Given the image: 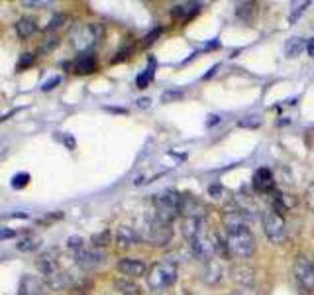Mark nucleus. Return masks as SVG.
I'll list each match as a JSON object with an SVG mask.
<instances>
[{
    "instance_id": "nucleus-1",
    "label": "nucleus",
    "mask_w": 314,
    "mask_h": 295,
    "mask_svg": "<svg viewBox=\"0 0 314 295\" xmlns=\"http://www.w3.org/2000/svg\"><path fill=\"white\" fill-rule=\"evenodd\" d=\"M141 240L149 242L151 246H167L173 238V230H171V224L161 220L159 216L153 213L143 216L141 220V230H137Z\"/></svg>"
},
{
    "instance_id": "nucleus-2",
    "label": "nucleus",
    "mask_w": 314,
    "mask_h": 295,
    "mask_svg": "<svg viewBox=\"0 0 314 295\" xmlns=\"http://www.w3.org/2000/svg\"><path fill=\"white\" fill-rule=\"evenodd\" d=\"M102 36V26L100 24H77L71 28V43L77 51H89L91 47L97 45V41Z\"/></svg>"
},
{
    "instance_id": "nucleus-3",
    "label": "nucleus",
    "mask_w": 314,
    "mask_h": 295,
    "mask_svg": "<svg viewBox=\"0 0 314 295\" xmlns=\"http://www.w3.org/2000/svg\"><path fill=\"white\" fill-rule=\"evenodd\" d=\"M177 275H179V268H177L175 262H171V260L157 262L147 274V285L155 291H161L175 281Z\"/></svg>"
},
{
    "instance_id": "nucleus-4",
    "label": "nucleus",
    "mask_w": 314,
    "mask_h": 295,
    "mask_svg": "<svg viewBox=\"0 0 314 295\" xmlns=\"http://www.w3.org/2000/svg\"><path fill=\"white\" fill-rule=\"evenodd\" d=\"M226 248L236 258H250L255 250V240L250 228L226 232Z\"/></svg>"
},
{
    "instance_id": "nucleus-5",
    "label": "nucleus",
    "mask_w": 314,
    "mask_h": 295,
    "mask_svg": "<svg viewBox=\"0 0 314 295\" xmlns=\"http://www.w3.org/2000/svg\"><path fill=\"white\" fill-rule=\"evenodd\" d=\"M153 205H155V215L169 224L181 215V195L177 191H163L155 195Z\"/></svg>"
},
{
    "instance_id": "nucleus-6",
    "label": "nucleus",
    "mask_w": 314,
    "mask_h": 295,
    "mask_svg": "<svg viewBox=\"0 0 314 295\" xmlns=\"http://www.w3.org/2000/svg\"><path fill=\"white\" fill-rule=\"evenodd\" d=\"M261 224H263L265 236L273 244H281L285 240V220L275 209H267L261 213Z\"/></svg>"
},
{
    "instance_id": "nucleus-7",
    "label": "nucleus",
    "mask_w": 314,
    "mask_h": 295,
    "mask_svg": "<svg viewBox=\"0 0 314 295\" xmlns=\"http://www.w3.org/2000/svg\"><path fill=\"white\" fill-rule=\"evenodd\" d=\"M294 275L298 279V283L306 289V291H314V264H310L304 256H298L294 260Z\"/></svg>"
},
{
    "instance_id": "nucleus-8",
    "label": "nucleus",
    "mask_w": 314,
    "mask_h": 295,
    "mask_svg": "<svg viewBox=\"0 0 314 295\" xmlns=\"http://www.w3.org/2000/svg\"><path fill=\"white\" fill-rule=\"evenodd\" d=\"M189 248H191V254L198 258L200 262H210L214 256L216 244L208 234H202L195 240H189Z\"/></svg>"
},
{
    "instance_id": "nucleus-9",
    "label": "nucleus",
    "mask_w": 314,
    "mask_h": 295,
    "mask_svg": "<svg viewBox=\"0 0 314 295\" xmlns=\"http://www.w3.org/2000/svg\"><path fill=\"white\" fill-rule=\"evenodd\" d=\"M73 256H75V264L81 266V268H85V270L98 268L106 260V252L104 250H100V248H87V246Z\"/></svg>"
},
{
    "instance_id": "nucleus-10",
    "label": "nucleus",
    "mask_w": 314,
    "mask_h": 295,
    "mask_svg": "<svg viewBox=\"0 0 314 295\" xmlns=\"http://www.w3.org/2000/svg\"><path fill=\"white\" fill-rule=\"evenodd\" d=\"M118 272L122 275H126V277H141V275L147 272V266L141 262V260H137V258H122L120 262H118Z\"/></svg>"
},
{
    "instance_id": "nucleus-11",
    "label": "nucleus",
    "mask_w": 314,
    "mask_h": 295,
    "mask_svg": "<svg viewBox=\"0 0 314 295\" xmlns=\"http://www.w3.org/2000/svg\"><path fill=\"white\" fill-rule=\"evenodd\" d=\"M137 242H141V236L137 232V228L126 226V224H122V226L116 228V244L120 248H132V246H136Z\"/></svg>"
},
{
    "instance_id": "nucleus-12",
    "label": "nucleus",
    "mask_w": 314,
    "mask_h": 295,
    "mask_svg": "<svg viewBox=\"0 0 314 295\" xmlns=\"http://www.w3.org/2000/svg\"><path fill=\"white\" fill-rule=\"evenodd\" d=\"M181 215H185V218H202L204 216V207L196 201L195 197L181 195Z\"/></svg>"
},
{
    "instance_id": "nucleus-13",
    "label": "nucleus",
    "mask_w": 314,
    "mask_h": 295,
    "mask_svg": "<svg viewBox=\"0 0 314 295\" xmlns=\"http://www.w3.org/2000/svg\"><path fill=\"white\" fill-rule=\"evenodd\" d=\"M45 285L36 275H24L20 281V293L18 295H43Z\"/></svg>"
},
{
    "instance_id": "nucleus-14",
    "label": "nucleus",
    "mask_w": 314,
    "mask_h": 295,
    "mask_svg": "<svg viewBox=\"0 0 314 295\" xmlns=\"http://www.w3.org/2000/svg\"><path fill=\"white\" fill-rule=\"evenodd\" d=\"M206 234V226H204V220L202 218H185L183 222V236L189 240H195L198 236Z\"/></svg>"
},
{
    "instance_id": "nucleus-15",
    "label": "nucleus",
    "mask_w": 314,
    "mask_h": 295,
    "mask_svg": "<svg viewBox=\"0 0 314 295\" xmlns=\"http://www.w3.org/2000/svg\"><path fill=\"white\" fill-rule=\"evenodd\" d=\"M254 187L259 193H267L273 189V175H271V169L267 167H259L254 175Z\"/></svg>"
},
{
    "instance_id": "nucleus-16",
    "label": "nucleus",
    "mask_w": 314,
    "mask_h": 295,
    "mask_svg": "<svg viewBox=\"0 0 314 295\" xmlns=\"http://www.w3.org/2000/svg\"><path fill=\"white\" fill-rule=\"evenodd\" d=\"M45 285L49 289H53V291H61V289H65V287L71 285V275L59 268L57 272H53L51 275L45 277Z\"/></svg>"
},
{
    "instance_id": "nucleus-17",
    "label": "nucleus",
    "mask_w": 314,
    "mask_h": 295,
    "mask_svg": "<svg viewBox=\"0 0 314 295\" xmlns=\"http://www.w3.org/2000/svg\"><path fill=\"white\" fill-rule=\"evenodd\" d=\"M14 28H16V34H18L22 39H28L32 38L36 32H38V24H36V20L34 18H28V16H24V18H20L16 24H14Z\"/></svg>"
},
{
    "instance_id": "nucleus-18",
    "label": "nucleus",
    "mask_w": 314,
    "mask_h": 295,
    "mask_svg": "<svg viewBox=\"0 0 314 295\" xmlns=\"http://www.w3.org/2000/svg\"><path fill=\"white\" fill-rule=\"evenodd\" d=\"M114 285H116V289L122 295H137L139 293L137 283H134V281H132V277H126V275L118 277L116 281H114Z\"/></svg>"
},
{
    "instance_id": "nucleus-19",
    "label": "nucleus",
    "mask_w": 314,
    "mask_h": 295,
    "mask_svg": "<svg viewBox=\"0 0 314 295\" xmlns=\"http://www.w3.org/2000/svg\"><path fill=\"white\" fill-rule=\"evenodd\" d=\"M302 49H306V41L302 38H291L285 45V55L294 59L302 53Z\"/></svg>"
},
{
    "instance_id": "nucleus-20",
    "label": "nucleus",
    "mask_w": 314,
    "mask_h": 295,
    "mask_svg": "<svg viewBox=\"0 0 314 295\" xmlns=\"http://www.w3.org/2000/svg\"><path fill=\"white\" fill-rule=\"evenodd\" d=\"M77 69L78 73H93L97 69V59L93 55H83V57L77 61Z\"/></svg>"
},
{
    "instance_id": "nucleus-21",
    "label": "nucleus",
    "mask_w": 314,
    "mask_h": 295,
    "mask_svg": "<svg viewBox=\"0 0 314 295\" xmlns=\"http://www.w3.org/2000/svg\"><path fill=\"white\" fill-rule=\"evenodd\" d=\"M153 69H155V61H153V59H149V67H147V69H145V71H143V73H141L136 81L139 89H145V87H147V83L153 79Z\"/></svg>"
},
{
    "instance_id": "nucleus-22",
    "label": "nucleus",
    "mask_w": 314,
    "mask_h": 295,
    "mask_svg": "<svg viewBox=\"0 0 314 295\" xmlns=\"http://www.w3.org/2000/svg\"><path fill=\"white\" fill-rule=\"evenodd\" d=\"M41 240L38 236H30V238H24L22 242L18 244V250L20 252H32V250H38Z\"/></svg>"
},
{
    "instance_id": "nucleus-23",
    "label": "nucleus",
    "mask_w": 314,
    "mask_h": 295,
    "mask_svg": "<svg viewBox=\"0 0 314 295\" xmlns=\"http://www.w3.org/2000/svg\"><path fill=\"white\" fill-rule=\"evenodd\" d=\"M198 10V4H181L173 8V16L175 18H183V16H191Z\"/></svg>"
},
{
    "instance_id": "nucleus-24",
    "label": "nucleus",
    "mask_w": 314,
    "mask_h": 295,
    "mask_svg": "<svg viewBox=\"0 0 314 295\" xmlns=\"http://www.w3.org/2000/svg\"><path fill=\"white\" fill-rule=\"evenodd\" d=\"M67 248H69L73 254H77L78 250L85 248V240H83L81 236H69V238H67Z\"/></svg>"
},
{
    "instance_id": "nucleus-25",
    "label": "nucleus",
    "mask_w": 314,
    "mask_h": 295,
    "mask_svg": "<svg viewBox=\"0 0 314 295\" xmlns=\"http://www.w3.org/2000/svg\"><path fill=\"white\" fill-rule=\"evenodd\" d=\"M259 124H261V116H257V114H250L238 122V126H242V128H257Z\"/></svg>"
},
{
    "instance_id": "nucleus-26",
    "label": "nucleus",
    "mask_w": 314,
    "mask_h": 295,
    "mask_svg": "<svg viewBox=\"0 0 314 295\" xmlns=\"http://www.w3.org/2000/svg\"><path fill=\"white\" fill-rule=\"evenodd\" d=\"M110 242V230H102L100 234L93 236V248H102Z\"/></svg>"
},
{
    "instance_id": "nucleus-27",
    "label": "nucleus",
    "mask_w": 314,
    "mask_h": 295,
    "mask_svg": "<svg viewBox=\"0 0 314 295\" xmlns=\"http://www.w3.org/2000/svg\"><path fill=\"white\" fill-rule=\"evenodd\" d=\"M51 4H53L51 0H22V6H28V8H47Z\"/></svg>"
},
{
    "instance_id": "nucleus-28",
    "label": "nucleus",
    "mask_w": 314,
    "mask_h": 295,
    "mask_svg": "<svg viewBox=\"0 0 314 295\" xmlns=\"http://www.w3.org/2000/svg\"><path fill=\"white\" fill-rule=\"evenodd\" d=\"M28 181H30V175H28V173H18V175L12 177V187H14V189H22V187L28 185Z\"/></svg>"
},
{
    "instance_id": "nucleus-29",
    "label": "nucleus",
    "mask_w": 314,
    "mask_h": 295,
    "mask_svg": "<svg viewBox=\"0 0 314 295\" xmlns=\"http://www.w3.org/2000/svg\"><path fill=\"white\" fill-rule=\"evenodd\" d=\"M306 6H308V2H294L293 10H291V22H296V18L300 16V12H304Z\"/></svg>"
},
{
    "instance_id": "nucleus-30",
    "label": "nucleus",
    "mask_w": 314,
    "mask_h": 295,
    "mask_svg": "<svg viewBox=\"0 0 314 295\" xmlns=\"http://www.w3.org/2000/svg\"><path fill=\"white\" fill-rule=\"evenodd\" d=\"M65 22V16L63 14H55L53 18H51V22L47 24V28H45V32H53V30H57L59 26Z\"/></svg>"
},
{
    "instance_id": "nucleus-31",
    "label": "nucleus",
    "mask_w": 314,
    "mask_h": 295,
    "mask_svg": "<svg viewBox=\"0 0 314 295\" xmlns=\"http://www.w3.org/2000/svg\"><path fill=\"white\" fill-rule=\"evenodd\" d=\"M57 43H59V38H49V41L45 39V41L41 43V47H39V53H43V51H51Z\"/></svg>"
},
{
    "instance_id": "nucleus-32",
    "label": "nucleus",
    "mask_w": 314,
    "mask_h": 295,
    "mask_svg": "<svg viewBox=\"0 0 314 295\" xmlns=\"http://www.w3.org/2000/svg\"><path fill=\"white\" fill-rule=\"evenodd\" d=\"M34 53H24L22 55V59H20V63H18V69H26V67H30L32 63H34Z\"/></svg>"
},
{
    "instance_id": "nucleus-33",
    "label": "nucleus",
    "mask_w": 314,
    "mask_h": 295,
    "mask_svg": "<svg viewBox=\"0 0 314 295\" xmlns=\"http://www.w3.org/2000/svg\"><path fill=\"white\" fill-rule=\"evenodd\" d=\"M61 83V77H53V79H49V81H45L43 85H41V91H51L55 85H59Z\"/></svg>"
},
{
    "instance_id": "nucleus-34",
    "label": "nucleus",
    "mask_w": 314,
    "mask_h": 295,
    "mask_svg": "<svg viewBox=\"0 0 314 295\" xmlns=\"http://www.w3.org/2000/svg\"><path fill=\"white\" fill-rule=\"evenodd\" d=\"M252 6H254L252 2H244V4H238V10H236V12H238V16H246V14H248V12L252 10Z\"/></svg>"
},
{
    "instance_id": "nucleus-35",
    "label": "nucleus",
    "mask_w": 314,
    "mask_h": 295,
    "mask_svg": "<svg viewBox=\"0 0 314 295\" xmlns=\"http://www.w3.org/2000/svg\"><path fill=\"white\" fill-rule=\"evenodd\" d=\"M16 236V230L14 228H0V240H8V238H14Z\"/></svg>"
},
{
    "instance_id": "nucleus-36",
    "label": "nucleus",
    "mask_w": 314,
    "mask_h": 295,
    "mask_svg": "<svg viewBox=\"0 0 314 295\" xmlns=\"http://www.w3.org/2000/svg\"><path fill=\"white\" fill-rule=\"evenodd\" d=\"M183 97V93L181 91H167V93H163V102H169L171 98H181Z\"/></svg>"
},
{
    "instance_id": "nucleus-37",
    "label": "nucleus",
    "mask_w": 314,
    "mask_h": 295,
    "mask_svg": "<svg viewBox=\"0 0 314 295\" xmlns=\"http://www.w3.org/2000/svg\"><path fill=\"white\" fill-rule=\"evenodd\" d=\"M306 201H308V205L314 209V183L310 185V189L306 191Z\"/></svg>"
},
{
    "instance_id": "nucleus-38",
    "label": "nucleus",
    "mask_w": 314,
    "mask_h": 295,
    "mask_svg": "<svg viewBox=\"0 0 314 295\" xmlns=\"http://www.w3.org/2000/svg\"><path fill=\"white\" fill-rule=\"evenodd\" d=\"M159 34H161V30H159V28H157V30H153L149 36H145V43H151V41H155V38L159 36Z\"/></svg>"
},
{
    "instance_id": "nucleus-39",
    "label": "nucleus",
    "mask_w": 314,
    "mask_h": 295,
    "mask_svg": "<svg viewBox=\"0 0 314 295\" xmlns=\"http://www.w3.org/2000/svg\"><path fill=\"white\" fill-rule=\"evenodd\" d=\"M306 51H308L310 57H314V38H310L306 41Z\"/></svg>"
},
{
    "instance_id": "nucleus-40",
    "label": "nucleus",
    "mask_w": 314,
    "mask_h": 295,
    "mask_svg": "<svg viewBox=\"0 0 314 295\" xmlns=\"http://www.w3.org/2000/svg\"><path fill=\"white\" fill-rule=\"evenodd\" d=\"M137 104H139L141 108H143V106H149V98H139V100H137Z\"/></svg>"
},
{
    "instance_id": "nucleus-41",
    "label": "nucleus",
    "mask_w": 314,
    "mask_h": 295,
    "mask_svg": "<svg viewBox=\"0 0 314 295\" xmlns=\"http://www.w3.org/2000/svg\"><path fill=\"white\" fill-rule=\"evenodd\" d=\"M216 122H218V116H216V114H212L210 120H206V124H208V126H212V124H216Z\"/></svg>"
}]
</instances>
